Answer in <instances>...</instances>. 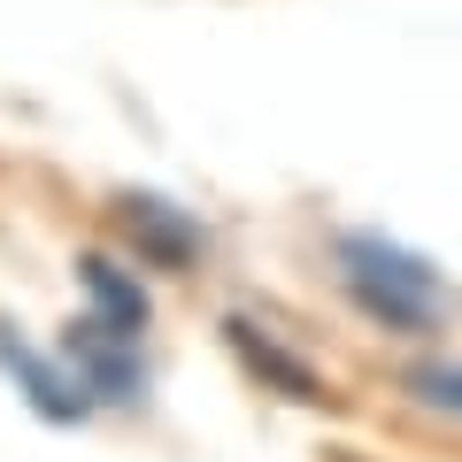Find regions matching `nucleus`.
Returning <instances> with one entry per match:
<instances>
[{
  "instance_id": "obj_1",
  "label": "nucleus",
  "mask_w": 462,
  "mask_h": 462,
  "mask_svg": "<svg viewBox=\"0 0 462 462\" xmlns=\"http://www.w3.org/2000/svg\"><path fill=\"white\" fill-rule=\"evenodd\" d=\"M331 270H339L346 300L385 331H409V339H431L447 324V278L424 263V254L393 247L378 231H339L331 239Z\"/></svg>"
},
{
  "instance_id": "obj_2",
  "label": "nucleus",
  "mask_w": 462,
  "mask_h": 462,
  "mask_svg": "<svg viewBox=\"0 0 462 462\" xmlns=\"http://www.w3.org/2000/svg\"><path fill=\"white\" fill-rule=\"evenodd\" d=\"M62 355L69 370L85 378V393L108 401V409H139L147 401V355H139V331L132 324H108V316H78L62 331Z\"/></svg>"
},
{
  "instance_id": "obj_3",
  "label": "nucleus",
  "mask_w": 462,
  "mask_h": 462,
  "mask_svg": "<svg viewBox=\"0 0 462 462\" xmlns=\"http://www.w3.org/2000/svg\"><path fill=\"white\" fill-rule=\"evenodd\" d=\"M0 370H8V378L23 385V401H32L39 416H54V424H85V416H93V393H85V378L69 370V355H39L8 316H0Z\"/></svg>"
},
{
  "instance_id": "obj_4",
  "label": "nucleus",
  "mask_w": 462,
  "mask_h": 462,
  "mask_svg": "<svg viewBox=\"0 0 462 462\" xmlns=\"http://www.w3.org/2000/svg\"><path fill=\"white\" fill-rule=\"evenodd\" d=\"M108 208H116V224H124V239H132L147 263H162V270H193L200 254H208L200 216H185L178 200H162V193H116Z\"/></svg>"
},
{
  "instance_id": "obj_5",
  "label": "nucleus",
  "mask_w": 462,
  "mask_h": 462,
  "mask_svg": "<svg viewBox=\"0 0 462 462\" xmlns=\"http://www.w3.org/2000/svg\"><path fill=\"white\" fill-rule=\"evenodd\" d=\"M224 339L239 346V355H247V370H263V378L278 385V393H293V401H324V385H316V378L293 363V355H285L278 339H263V331H254L247 316H231V324H224Z\"/></svg>"
},
{
  "instance_id": "obj_6",
  "label": "nucleus",
  "mask_w": 462,
  "mask_h": 462,
  "mask_svg": "<svg viewBox=\"0 0 462 462\" xmlns=\"http://www.w3.org/2000/svg\"><path fill=\"white\" fill-rule=\"evenodd\" d=\"M78 278H85V293H93V309L108 316V324H132V331H147V293H139V278L132 270H116L108 254H85L78 263Z\"/></svg>"
},
{
  "instance_id": "obj_7",
  "label": "nucleus",
  "mask_w": 462,
  "mask_h": 462,
  "mask_svg": "<svg viewBox=\"0 0 462 462\" xmlns=\"http://www.w3.org/2000/svg\"><path fill=\"white\" fill-rule=\"evenodd\" d=\"M401 393H409L424 416L462 424V363H455V355H424V363H409V370H401Z\"/></svg>"
}]
</instances>
